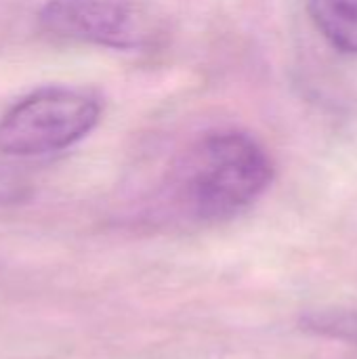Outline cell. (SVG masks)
Masks as SVG:
<instances>
[{
	"label": "cell",
	"instance_id": "277c9868",
	"mask_svg": "<svg viewBox=\"0 0 357 359\" xmlns=\"http://www.w3.org/2000/svg\"><path fill=\"white\" fill-rule=\"evenodd\" d=\"M307 11L332 46L357 55V0H307Z\"/></svg>",
	"mask_w": 357,
	"mask_h": 359
},
{
	"label": "cell",
	"instance_id": "7a4b0ae2",
	"mask_svg": "<svg viewBox=\"0 0 357 359\" xmlns=\"http://www.w3.org/2000/svg\"><path fill=\"white\" fill-rule=\"evenodd\" d=\"M101 120V101L84 88L50 84L32 90L0 118V154L42 158L74 147Z\"/></svg>",
	"mask_w": 357,
	"mask_h": 359
},
{
	"label": "cell",
	"instance_id": "5b68a950",
	"mask_svg": "<svg viewBox=\"0 0 357 359\" xmlns=\"http://www.w3.org/2000/svg\"><path fill=\"white\" fill-rule=\"evenodd\" d=\"M301 326L311 334L357 345V311L353 309H316L303 316Z\"/></svg>",
	"mask_w": 357,
	"mask_h": 359
},
{
	"label": "cell",
	"instance_id": "6da1fadb",
	"mask_svg": "<svg viewBox=\"0 0 357 359\" xmlns=\"http://www.w3.org/2000/svg\"><path fill=\"white\" fill-rule=\"evenodd\" d=\"M274 172L271 156L252 135L208 133L173 166L170 206L194 223H223L248 210L269 189Z\"/></svg>",
	"mask_w": 357,
	"mask_h": 359
},
{
	"label": "cell",
	"instance_id": "3957f363",
	"mask_svg": "<svg viewBox=\"0 0 357 359\" xmlns=\"http://www.w3.org/2000/svg\"><path fill=\"white\" fill-rule=\"evenodd\" d=\"M40 27L59 38L112 50H154L168 38V19L147 0H46Z\"/></svg>",
	"mask_w": 357,
	"mask_h": 359
},
{
	"label": "cell",
	"instance_id": "8992f818",
	"mask_svg": "<svg viewBox=\"0 0 357 359\" xmlns=\"http://www.w3.org/2000/svg\"><path fill=\"white\" fill-rule=\"evenodd\" d=\"M29 196V183L27 179L13 170L11 166L0 164V206L23 202Z\"/></svg>",
	"mask_w": 357,
	"mask_h": 359
}]
</instances>
